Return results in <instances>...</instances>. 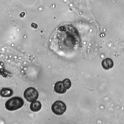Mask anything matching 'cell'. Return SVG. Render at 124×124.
<instances>
[{
	"mask_svg": "<svg viewBox=\"0 0 124 124\" xmlns=\"http://www.w3.org/2000/svg\"><path fill=\"white\" fill-rule=\"evenodd\" d=\"M63 82L66 88V89H69L70 87H71V81L68 78H66V79H64L63 81Z\"/></svg>",
	"mask_w": 124,
	"mask_h": 124,
	"instance_id": "ba28073f",
	"label": "cell"
},
{
	"mask_svg": "<svg viewBox=\"0 0 124 124\" xmlns=\"http://www.w3.org/2000/svg\"><path fill=\"white\" fill-rule=\"evenodd\" d=\"M13 94V91L10 88H3L0 91V95L3 97L11 96Z\"/></svg>",
	"mask_w": 124,
	"mask_h": 124,
	"instance_id": "8992f818",
	"label": "cell"
},
{
	"mask_svg": "<svg viewBox=\"0 0 124 124\" xmlns=\"http://www.w3.org/2000/svg\"><path fill=\"white\" fill-rule=\"evenodd\" d=\"M38 92L33 87H29L24 92L25 98L29 102H33L36 100L38 97Z\"/></svg>",
	"mask_w": 124,
	"mask_h": 124,
	"instance_id": "3957f363",
	"label": "cell"
},
{
	"mask_svg": "<svg viewBox=\"0 0 124 124\" xmlns=\"http://www.w3.org/2000/svg\"><path fill=\"white\" fill-rule=\"evenodd\" d=\"M24 105L23 100L19 97L15 96L8 100L5 104V108L10 111L18 109Z\"/></svg>",
	"mask_w": 124,
	"mask_h": 124,
	"instance_id": "6da1fadb",
	"label": "cell"
},
{
	"mask_svg": "<svg viewBox=\"0 0 124 124\" xmlns=\"http://www.w3.org/2000/svg\"><path fill=\"white\" fill-rule=\"evenodd\" d=\"M54 90L57 93L62 94L65 93L67 89L63 81H59L55 83L54 86Z\"/></svg>",
	"mask_w": 124,
	"mask_h": 124,
	"instance_id": "277c9868",
	"label": "cell"
},
{
	"mask_svg": "<svg viewBox=\"0 0 124 124\" xmlns=\"http://www.w3.org/2000/svg\"><path fill=\"white\" fill-rule=\"evenodd\" d=\"M42 105L41 103L38 101H34L31 102L30 105V108L31 110L34 112H37L40 110L41 108Z\"/></svg>",
	"mask_w": 124,
	"mask_h": 124,
	"instance_id": "52a82bcc",
	"label": "cell"
},
{
	"mask_svg": "<svg viewBox=\"0 0 124 124\" xmlns=\"http://www.w3.org/2000/svg\"><path fill=\"white\" fill-rule=\"evenodd\" d=\"M102 66L106 70L111 68L113 66V62L110 58H106L102 62Z\"/></svg>",
	"mask_w": 124,
	"mask_h": 124,
	"instance_id": "5b68a950",
	"label": "cell"
},
{
	"mask_svg": "<svg viewBox=\"0 0 124 124\" xmlns=\"http://www.w3.org/2000/svg\"><path fill=\"white\" fill-rule=\"evenodd\" d=\"M51 109L53 112L55 114L61 115L65 112L66 109V106L63 102L57 100L52 104Z\"/></svg>",
	"mask_w": 124,
	"mask_h": 124,
	"instance_id": "7a4b0ae2",
	"label": "cell"
}]
</instances>
